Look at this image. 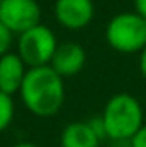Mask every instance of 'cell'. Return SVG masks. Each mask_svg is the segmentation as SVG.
Returning a JSON list of instances; mask_svg holds the SVG:
<instances>
[{
	"label": "cell",
	"instance_id": "obj_1",
	"mask_svg": "<svg viewBox=\"0 0 146 147\" xmlns=\"http://www.w3.org/2000/svg\"><path fill=\"white\" fill-rule=\"evenodd\" d=\"M19 94L26 110L35 116H53L65 101L64 77H60L50 65L28 69Z\"/></svg>",
	"mask_w": 146,
	"mask_h": 147
},
{
	"label": "cell",
	"instance_id": "obj_2",
	"mask_svg": "<svg viewBox=\"0 0 146 147\" xmlns=\"http://www.w3.org/2000/svg\"><path fill=\"white\" fill-rule=\"evenodd\" d=\"M102 120L105 123L107 139L119 144L131 142L145 127V111L138 98L129 92H119L107 101Z\"/></svg>",
	"mask_w": 146,
	"mask_h": 147
},
{
	"label": "cell",
	"instance_id": "obj_3",
	"mask_svg": "<svg viewBox=\"0 0 146 147\" xmlns=\"http://www.w3.org/2000/svg\"><path fill=\"white\" fill-rule=\"evenodd\" d=\"M105 39L119 53H141L146 48V19L136 10L120 12L108 21Z\"/></svg>",
	"mask_w": 146,
	"mask_h": 147
},
{
	"label": "cell",
	"instance_id": "obj_4",
	"mask_svg": "<svg viewBox=\"0 0 146 147\" xmlns=\"http://www.w3.org/2000/svg\"><path fill=\"white\" fill-rule=\"evenodd\" d=\"M57 48L59 43L55 33L43 24H38L17 38V55L29 69L50 65Z\"/></svg>",
	"mask_w": 146,
	"mask_h": 147
},
{
	"label": "cell",
	"instance_id": "obj_5",
	"mask_svg": "<svg viewBox=\"0 0 146 147\" xmlns=\"http://www.w3.org/2000/svg\"><path fill=\"white\" fill-rule=\"evenodd\" d=\"M0 21L19 36L41 24V9L36 0H3L0 5Z\"/></svg>",
	"mask_w": 146,
	"mask_h": 147
},
{
	"label": "cell",
	"instance_id": "obj_6",
	"mask_svg": "<svg viewBox=\"0 0 146 147\" xmlns=\"http://www.w3.org/2000/svg\"><path fill=\"white\" fill-rule=\"evenodd\" d=\"M53 12L57 22L62 28L69 31H79L93 21L95 3L93 0H57Z\"/></svg>",
	"mask_w": 146,
	"mask_h": 147
},
{
	"label": "cell",
	"instance_id": "obj_7",
	"mask_svg": "<svg viewBox=\"0 0 146 147\" xmlns=\"http://www.w3.org/2000/svg\"><path fill=\"white\" fill-rule=\"evenodd\" d=\"M86 65V51L77 43H64L59 45L50 67L60 77H72L79 74Z\"/></svg>",
	"mask_w": 146,
	"mask_h": 147
},
{
	"label": "cell",
	"instance_id": "obj_8",
	"mask_svg": "<svg viewBox=\"0 0 146 147\" xmlns=\"http://www.w3.org/2000/svg\"><path fill=\"white\" fill-rule=\"evenodd\" d=\"M26 63L17 53H7L0 57V91L5 94H16L21 91L26 77Z\"/></svg>",
	"mask_w": 146,
	"mask_h": 147
},
{
	"label": "cell",
	"instance_id": "obj_9",
	"mask_svg": "<svg viewBox=\"0 0 146 147\" xmlns=\"http://www.w3.org/2000/svg\"><path fill=\"white\" fill-rule=\"evenodd\" d=\"M102 139L88 121H72L60 134V147H100Z\"/></svg>",
	"mask_w": 146,
	"mask_h": 147
},
{
	"label": "cell",
	"instance_id": "obj_10",
	"mask_svg": "<svg viewBox=\"0 0 146 147\" xmlns=\"http://www.w3.org/2000/svg\"><path fill=\"white\" fill-rule=\"evenodd\" d=\"M14 115H16V105L12 96L0 91V134L10 127Z\"/></svg>",
	"mask_w": 146,
	"mask_h": 147
},
{
	"label": "cell",
	"instance_id": "obj_11",
	"mask_svg": "<svg viewBox=\"0 0 146 147\" xmlns=\"http://www.w3.org/2000/svg\"><path fill=\"white\" fill-rule=\"evenodd\" d=\"M12 41H14V33L0 21V57H3L10 51Z\"/></svg>",
	"mask_w": 146,
	"mask_h": 147
},
{
	"label": "cell",
	"instance_id": "obj_12",
	"mask_svg": "<svg viewBox=\"0 0 146 147\" xmlns=\"http://www.w3.org/2000/svg\"><path fill=\"white\" fill-rule=\"evenodd\" d=\"M88 123L91 125V128L95 130V134L103 140V139H107V132H105V123H103V120H102V115L100 116H95V118H91V120H88Z\"/></svg>",
	"mask_w": 146,
	"mask_h": 147
},
{
	"label": "cell",
	"instance_id": "obj_13",
	"mask_svg": "<svg viewBox=\"0 0 146 147\" xmlns=\"http://www.w3.org/2000/svg\"><path fill=\"white\" fill-rule=\"evenodd\" d=\"M129 147H146V123L145 127L132 137V140L129 142Z\"/></svg>",
	"mask_w": 146,
	"mask_h": 147
},
{
	"label": "cell",
	"instance_id": "obj_14",
	"mask_svg": "<svg viewBox=\"0 0 146 147\" xmlns=\"http://www.w3.org/2000/svg\"><path fill=\"white\" fill-rule=\"evenodd\" d=\"M139 72L143 75V79L146 80V48L139 53Z\"/></svg>",
	"mask_w": 146,
	"mask_h": 147
},
{
	"label": "cell",
	"instance_id": "obj_15",
	"mask_svg": "<svg viewBox=\"0 0 146 147\" xmlns=\"http://www.w3.org/2000/svg\"><path fill=\"white\" fill-rule=\"evenodd\" d=\"M134 10L146 19V0H134Z\"/></svg>",
	"mask_w": 146,
	"mask_h": 147
},
{
	"label": "cell",
	"instance_id": "obj_16",
	"mask_svg": "<svg viewBox=\"0 0 146 147\" xmlns=\"http://www.w3.org/2000/svg\"><path fill=\"white\" fill-rule=\"evenodd\" d=\"M12 147H40V146L33 144V142H17V144H14Z\"/></svg>",
	"mask_w": 146,
	"mask_h": 147
},
{
	"label": "cell",
	"instance_id": "obj_17",
	"mask_svg": "<svg viewBox=\"0 0 146 147\" xmlns=\"http://www.w3.org/2000/svg\"><path fill=\"white\" fill-rule=\"evenodd\" d=\"M2 2H3V0H0V5H2Z\"/></svg>",
	"mask_w": 146,
	"mask_h": 147
}]
</instances>
